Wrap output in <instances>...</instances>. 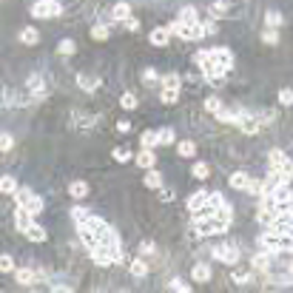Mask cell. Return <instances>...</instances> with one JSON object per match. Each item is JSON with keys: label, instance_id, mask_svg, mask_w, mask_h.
I'll return each mask as SVG.
<instances>
[{"label": "cell", "instance_id": "obj_1", "mask_svg": "<svg viewBox=\"0 0 293 293\" xmlns=\"http://www.w3.org/2000/svg\"><path fill=\"white\" fill-rule=\"evenodd\" d=\"M193 63H197V66L202 69V74H205L208 83H222V77L228 74V69L222 66L219 54H216L214 49H202V51H197V54H193Z\"/></svg>", "mask_w": 293, "mask_h": 293}, {"label": "cell", "instance_id": "obj_2", "mask_svg": "<svg viewBox=\"0 0 293 293\" xmlns=\"http://www.w3.org/2000/svg\"><path fill=\"white\" fill-rule=\"evenodd\" d=\"M228 228H231V219H225L222 214L193 216V234L197 236H216V234H225Z\"/></svg>", "mask_w": 293, "mask_h": 293}, {"label": "cell", "instance_id": "obj_3", "mask_svg": "<svg viewBox=\"0 0 293 293\" xmlns=\"http://www.w3.org/2000/svg\"><path fill=\"white\" fill-rule=\"evenodd\" d=\"M268 162H271V168L273 171H279L282 177L290 182V177H293V162H290V157H287L282 148H273L271 154H268Z\"/></svg>", "mask_w": 293, "mask_h": 293}, {"label": "cell", "instance_id": "obj_4", "mask_svg": "<svg viewBox=\"0 0 293 293\" xmlns=\"http://www.w3.org/2000/svg\"><path fill=\"white\" fill-rule=\"evenodd\" d=\"M15 202H17V208H26V211H29V214H35V216L43 211V200H40L37 193H31L29 188H17Z\"/></svg>", "mask_w": 293, "mask_h": 293}, {"label": "cell", "instance_id": "obj_5", "mask_svg": "<svg viewBox=\"0 0 293 293\" xmlns=\"http://www.w3.org/2000/svg\"><path fill=\"white\" fill-rule=\"evenodd\" d=\"M60 12H63V6H60L57 0H37L35 6H31V17H40V20H46V17H57Z\"/></svg>", "mask_w": 293, "mask_h": 293}, {"label": "cell", "instance_id": "obj_6", "mask_svg": "<svg viewBox=\"0 0 293 293\" xmlns=\"http://www.w3.org/2000/svg\"><path fill=\"white\" fill-rule=\"evenodd\" d=\"M179 86H182L179 74H168V77H165V86H162V103L165 106H174V103L179 100Z\"/></svg>", "mask_w": 293, "mask_h": 293}, {"label": "cell", "instance_id": "obj_7", "mask_svg": "<svg viewBox=\"0 0 293 293\" xmlns=\"http://www.w3.org/2000/svg\"><path fill=\"white\" fill-rule=\"evenodd\" d=\"M259 250H265V253H282V234L279 231H268V234L259 236Z\"/></svg>", "mask_w": 293, "mask_h": 293}, {"label": "cell", "instance_id": "obj_8", "mask_svg": "<svg viewBox=\"0 0 293 293\" xmlns=\"http://www.w3.org/2000/svg\"><path fill=\"white\" fill-rule=\"evenodd\" d=\"M214 259L222 265H236L239 262V248L236 245H216L214 248Z\"/></svg>", "mask_w": 293, "mask_h": 293}, {"label": "cell", "instance_id": "obj_9", "mask_svg": "<svg viewBox=\"0 0 293 293\" xmlns=\"http://www.w3.org/2000/svg\"><path fill=\"white\" fill-rule=\"evenodd\" d=\"M236 128L242 131V134H248V137H253V134H259V128H262V122H259V117H253V114H239V120H236Z\"/></svg>", "mask_w": 293, "mask_h": 293}, {"label": "cell", "instance_id": "obj_10", "mask_svg": "<svg viewBox=\"0 0 293 293\" xmlns=\"http://www.w3.org/2000/svg\"><path fill=\"white\" fill-rule=\"evenodd\" d=\"M208 197H211V191H193L191 197H188V211H191V214L202 211V208L208 205Z\"/></svg>", "mask_w": 293, "mask_h": 293}, {"label": "cell", "instance_id": "obj_11", "mask_svg": "<svg viewBox=\"0 0 293 293\" xmlns=\"http://www.w3.org/2000/svg\"><path fill=\"white\" fill-rule=\"evenodd\" d=\"M31 222H35V214H29L26 208H17L15 211V228L20 231V234H26V228H29Z\"/></svg>", "mask_w": 293, "mask_h": 293}, {"label": "cell", "instance_id": "obj_12", "mask_svg": "<svg viewBox=\"0 0 293 293\" xmlns=\"http://www.w3.org/2000/svg\"><path fill=\"white\" fill-rule=\"evenodd\" d=\"M26 86H29V91L35 94L37 100H43V97H46V80L40 77V74H31V77H29V83H26Z\"/></svg>", "mask_w": 293, "mask_h": 293}, {"label": "cell", "instance_id": "obj_13", "mask_svg": "<svg viewBox=\"0 0 293 293\" xmlns=\"http://www.w3.org/2000/svg\"><path fill=\"white\" fill-rule=\"evenodd\" d=\"M134 159H137V165H140V168H145V171H148V168H154V162H157V154H154V148H143Z\"/></svg>", "mask_w": 293, "mask_h": 293}, {"label": "cell", "instance_id": "obj_14", "mask_svg": "<svg viewBox=\"0 0 293 293\" xmlns=\"http://www.w3.org/2000/svg\"><path fill=\"white\" fill-rule=\"evenodd\" d=\"M248 182H250V177L245 171H234L228 177V185L234 188V191H245V188H248Z\"/></svg>", "mask_w": 293, "mask_h": 293}, {"label": "cell", "instance_id": "obj_15", "mask_svg": "<svg viewBox=\"0 0 293 293\" xmlns=\"http://www.w3.org/2000/svg\"><path fill=\"white\" fill-rule=\"evenodd\" d=\"M37 276L40 273H35L31 268H17V285H23V287H31L37 282Z\"/></svg>", "mask_w": 293, "mask_h": 293}, {"label": "cell", "instance_id": "obj_16", "mask_svg": "<svg viewBox=\"0 0 293 293\" xmlns=\"http://www.w3.org/2000/svg\"><path fill=\"white\" fill-rule=\"evenodd\" d=\"M168 37H171V29H162V26H157V29L148 35L151 46H168Z\"/></svg>", "mask_w": 293, "mask_h": 293}, {"label": "cell", "instance_id": "obj_17", "mask_svg": "<svg viewBox=\"0 0 293 293\" xmlns=\"http://www.w3.org/2000/svg\"><path fill=\"white\" fill-rule=\"evenodd\" d=\"M77 86L83 88V91H97V88H100V80L97 77H91V74H77Z\"/></svg>", "mask_w": 293, "mask_h": 293}, {"label": "cell", "instance_id": "obj_18", "mask_svg": "<svg viewBox=\"0 0 293 293\" xmlns=\"http://www.w3.org/2000/svg\"><path fill=\"white\" fill-rule=\"evenodd\" d=\"M26 236H29L31 242H46V239H49L46 228H43V225H37V222H31L29 228H26Z\"/></svg>", "mask_w": 293, "mask_h": 293}, {"label": "cell", "instance_id": "obj_19", "mask_svg": "<svg viewBox=\"0 0 293 293\" xmlns=\"http://www.w3.org/2000/svg\"><path fill=\"white\" fill-rule=\"evenodd\" d=\"M177 20L185 23V26H193V23H200V15H197V9H193V6H182Z\"/></svg>", "mask_w": 293, "mask_h": 293}, {"label": "cell", "instance_id": "obj_20", "mask_svg": "<svg viewBox=\"0 0 293 293\" xmlns=\"http://www.w3.org/2000/svg\"><path fill=\"white\" fill-rule=\"evenodd\" d=\"M128 268H131V276H137V279H143L145 273H148V262H145V256L131 259V262H128Z\"/></svg>", "mask_w": 293, "mask_h": 293}, {"label": "cell", "instance_id": "obj_21", "mask_svg": "<svg viewBox=\"0 0 293 293\" xmlns=\"http://www.w3.org/2000/svg\"><path fill=\"white\" fill-rule=\"evenodd\" d=\"M111 20H117V23L131 20V6H128V3H117V6L111 9Z\"/></svg>", "mask_w": 293, "mask_h": 293}, {"label": "cell", "instance_id": "obj_22", "mask_svg": "<svg viewBox=\"0 0 293 293\" xmlns=\"http://www.w3.org/2000/svg\"><path fill=\"white\" fill-rule=\"evenodd\" d=\"M69 193H72L74 200H86V197H88V185L83 182V179H74L72 185H69Z\"/></svg>", "mask_w": 293, "mask_h": 293}, {"label": "cell", "instance_id": "obj_23", "mask_svg": "<svg viewBox=\"0 0 293 293\" xmlns=\"http://www.w3.org/2000/svg\"><path fill=\"white\" fill-rule=\"evenodd\" d=\"M191 279H193V282H208V279H211V268H208L205 262L193 265V271H191Z\"/></svg>", "mask_w": 293, "mask_h": 293}, {"label": "cell", "instance_id": "obj_24", "mask_svg": "<svg viewBox=\"0 0 293 293\" xmlns=\"http://www.w3.org/2000/svg\"><path fill=\"white\" fill-rule=\"evenodd\" d=\"M265 23H268V29H279V26L285 23V17H282V12H276V9H268Z\"/></svg>", "mask_w": 293, "mask_h": 293}, {"label": "cell", "instance_id": "obj_25", "mask_svg": "<svg viewBox=\"0 0 293 293\" xmlns=\"http://www.w3.org/2000/svg\"><path fill=\"white\" fill-rule=\"evenodd\" d=\"M168 29H171V35H177V37H182V40H191V26H185V23H171V26H168Z\"/></svg>", "mask_w": 293, "mask_h": 293}, {"label": "cell", "instance_id": "obj_26", "mask_svg": "<svg viewBox=\"0 0 293 293\" xmlns=\"http://www.w3.org/2000/svg\"><path fill=\"white\" fill-rule=\"evenodd\" d=\"M37 40H40V31H37V29H31V26H29V29H23V31H20V43L35 46Z\"/></svg>", "mask_w": 293, "mask_h": 293}, {"label": "cell", "instance_id": "obj_27", "mask_svg": "<svg viewBox=\"0 0 293 293\" xmlns=\"http://www.w3.org/2000/svg\"><path fill=\"white\" fill-rule=\"evenodd\" d=\"M0 191H3V193H12V197H15V193H17V182H15V177L3 174V179H0Z\"/></svg>", "mask_w": 293, "mask_h": 293}, {"label": "cell", "instance_id": "obj_28", "mask_svg": "<svg viewBox=\"0 0 293 293\" xmlns=\"http://www.w3.org/2000/svg\"><path fill=\"white\" fill-rule=\"evenodd\" d=\"M174 140H177L174 128H159V131H157V145H171Z\"/></svg>", "mask_w": 293, "mask_h": 293}, {"label": "cell", "instance_id": "obj_29", "mask_svg": "<svg viewBox=\"0 0 293 293\" xmlns=\"http://www.w3.org/2000/svg\"><path fill=\"white\" fill-rule=\"evenodd\" d=\"M228 15V0H216V3H211V17H225Z\"/></svg>", "mask_w": 293, "mask_h": 293}, {"label": "cell", "instance_id": "obj_30", "mask_svg": "<svg viewBox=\"0 0 293 293\" xmlns=\"http://www.w3.org/2000/svg\"><path fill=\"white\" fill-rule=\"evenodd\" d=\"M177 154L179 157H193V154H197V145H193L191 140H182V143L177 145Z\"/></svg>", "mask_w": 293, "mask_h": 293}, {"label": "cell", "instance_id": "obj_31", "mask_svg": "<svg viewBox=\"0 0 293 293\" xmlns=\"http://www.w3.org/2000/svg\"><path fill=\"white\" fill-rule=\"evenodd\" d=\"M140 143H143V148H157V131H143Z\"/></svg>", "mask_w": 293, "mask_h": 293}, {"label": "cell", "instance_id": "obj_32", "mask_svg": "<svg viewBox=\"0 0 293 293\" xmlns=\"http://www.w3.org/2000/svg\"><path fill=\"white\" fill-rule=\"evenodd\" d=\"M268 256H271V253H256V256H253V271H268V268H271V262H268Z\"/></svg>", "mask_w": 293, "mask_h": 293}, {"label": "cell", "instance_id": "obj_33", "mask_svg": "<svg viewBox=\"0 0 293 293\" xmlns=\"http://www.w3.org/2000/svg\"><path fill=\"white\" fill-rule=\"evenodd\" d=\"M57 51H60V54H63V57H72L74 51H77V46H74V40H60Z\"/></svg>", "mask_w": 293, "mask_h": 293}, {"label": "cell", "instance_id": "obj_34", "mask_svg": "<svg viewBox=\"0 0 293 293\" xmlns=\"http://www.w3.org/2000/svg\"><path fill=\"white\" fill-rule=\"evenodd\" d=\"M245 193H250V197H262V193H265V182H256V179H250L248 188H245Z\"/></svg>", "mask_w": 293, "mask_h": 293}, {"label": "cell", "instance_id": "obj_35", "mask_svg": "<svg viewBox=\"0 0 293 293\" xmlns=\"http://www.w3.org/2000/svg\"><path fill=\"white\" fill-rule=\"evenodd\" d=\"M120 106L125 108V111H134V108H137V97H134L131 91H125V94L120 97Z\"/></svg>", "mask_w": 293, "mask_h": 293}, {"label": "cell", "instance_id": "obj_36", "mask_svg": "<svg viewBox=\"0 0 293 293\" xmlns=\"http://www.w3.org/2000/svg\"><path fill=\"white\" fill-rule=\"evenodd\" d=\"M191 174H193V177H197V179H208V174H211V168H208L205 162H193Z\"/></svg>", "mask_w": 293, "mask_h": 293}, {"label": "cell", "instance_id": "obj_37", "mask_svg": "<svg viewBox=\"0 0 293 293\" xmlns=\"http://www.w3.org/2000/svg\"><path fill=\"white\" fill-rule=\"evenodd\" d=\"M111 157H114L117 162H128V159H134V154H131L128 148H114L111 151Z\"/></svg>", "mask_w": 293, "mask_h": 293}, {"label": "cell", "instance_id": "obj_38", "mask_svg": "<svg viewBox=\"0 0 293 293\" xmlns=\"http://www.w3.org/2000/svg\"><path fill=\"white\" fill-rule=\"evenodd\" d=\"M91 37H94V40H100V43H103V40H108V37H111V35H108V26H100V23H97V26L91 29Z\"/></svg>", "mask_w": 293, "mask_h": 293}, {"label": "cell", "instance_id": "obj_39", "mask_svg": "<svg viewBox=\"0 0 293 293\" xmlns=\"http://www.w3.org/2000/svg\"><path fill=\"white\" fill-rule=\"evenodd\" d=\"M262 43L276 46V43H279V31H276V29H265V31H262Z\"/></svg>", "mask_w": 293, "mask_h": 293}, {"label": "cell", "instance_id": "obj_40", "mask_svg": "<svg viewBox=\"0 0 293 293\" xmlns=\"http://www.w3.org/2000/svg\"><path fill=\"white\" fill-rule=\"evenodd\" d=\"M159 185H162V179H159L157 171H148V174H145V188H159Z\"/></svg>", "mask_w": 293, "mask_h": 293}, {"label": "cell", "instance_id": "obj_41", "mask_svg": "<svg viewBox=\"0 0 293 293\" xmlns=\"http://www.w3.org/2000/svg\"><path fill=\"white\" fill-rule=\"evenodd\" d=\"M0 271H3V273H12V271H15V259L9 256V253H3V256H0Z\"/></svg>", "mask_w": 293, "mask_h": 293}, {"label": "cell", "instance_id": "obj_42", "mask_svg": "<svg viewBox=\"0 0 293 293\" xmlns=\"http://www.w3.org/2000/svg\"><path fill=\"white\" fill-rule=\"evenodd\" d=\"M279 103L282 106H293V88H279Z\"/></svg>", "mask_w": 293, "mask_h": 293}, {"label": "cell", "instance_id": "obj_43", "mask_svg": "<svg viewBox=\"0 0 293 293\" xmlns=\"http://www.w3.org/2000/svg\"><path fill=\"white\" fill-rule=\"evenodd\" d=\"M171 290H179V293H191V285H185V282H182V279H171Z\"/></svg>", "mask_w": 293, "mask_h": 293}, {"label": "cell", "instance_id": "obj_44", "mask_svg": "<svg viewBox=\"0 0 293 293\" xmlns=\"http://www.w3.org/2000/svg\"><path fill=\"white\" fill-rule=\"evenodd\" d=\"M205 108L211 111V114H219L222 111V100H216V97H211V100H205Z\"/></svg>", "mask_w": 293, "mask_h": 293}, {"label": "cell", "instance_id": "obj_45", "mask_svg": "<svg viewBox=\"0 0 293 293\" xmlns=\"http://www.w3.org/2000/svg\"><path fill=\"white\" fill-rule=\"evenodd\" d=\"M234 285H250V282H253V276H250V273H234Z\"/></svg>", "mask_w": 293, "mask_h": 293}, {"label": "cell", "instance_id": "obj_46", "mask_svg": "<svg viewBox=\"0 0 293 293\" xmlns=\"http://www.w3.org/2000/svg\"><path fill=\"white\" fill-rule=\"evenodd\" d=\"M0 148H3V151H12V148H15V137H12V134H3V137H0Z\"/></svg>", "mask_w": 293, "mask_h": 293}, {"label": "cell", "instance_id": "obj_47", "mask_svg": "<svg viewBox=\"0 0 293 293\" xmlns=\"http://www.w3.org/2000/svg\"><path fill=\"white\" fill-rule=\"evenodd\" d=\"M154 242H140V256H148V253H154Z\"/></svg>", "mask_w": 293, "mask_h": 293}, {"label": "cell", "instance_id": "obj_48", "mask_svg": "<svg viewBox=\"0 0 293 293\" xmlns=\"http://www.w3.org/2000/svg\"><path fill=\"white\" fill-rule=\"evenodd\" d=\"M72 216H74V222H80V219H86V216H88V211H86V208H74Z\"/></svg>", "mask_w": 293, "mask_h": 293}, {"label": "cell", "instance_id": "obj_49", "mask_svg": "<svg viewBox=\"0 0 293 293\" xmlns=\"http://www.w3.org/2000/svg\"><path fill=\"white\" fill-rule=\"evenodd\" d=\"M143 80H145V83H157V72H154V69H145Z\"/></svg>", "mask_w": 293, "mask_h": 293}, {"label": "cell", "instance_id": "obj_50", "mask_svg": "<svg viewBox=\"0 0 293 293\" xmlns=\"http://www.w3.org/2000/svg\"><path fill=\"white\" fill-rule=\"evenodd\" d=\"M202 26H205V35H216V23H214V17H211V20H205Z\"/></svg>", "mask_w": 293, "mask_h": 293}, {"label": "cell", "instance_id": "obj_51", "mask_svg": "<svg viewBox=\"0 0 293 293\" xmlns=\"http://www.w3.org/2000/svg\"><path fill=\"white\" fill-rule=\"evenodd\" d=\"M117 131H120V134H128V131H131V122H128V120H120V122H117Z\"/></svg>", "mask_w": 293, "mask_h": 293}, {"label": "cell", "instance_id": "obj_52", "mask_svg": "<svg viewBox=\"0 0 293 293\" xmlns=\"http://www.w3.org/2000/svg\"><path fill=\"white\" fill-rule=\"evenodd\" d=\"M159 200H162V202H171L174 193H171V191H159Z\"/></svg>", "mask_w": 293, "mask_h": 293}, {"label": "cell", "instance_id": "obj_53", "mask_svg": "<svg viewBox=\"0 0 293 293\" xmlns=\"http://www.w3.org/2000/svg\"><path fill=\"white\" fill-rule=\"evenodd\" d=\"M125 26H128V29H131V31H137V29H140V23H137V20H134V17H131V20H125Z\"/></svg>", "mask_w": 293, "mask_h": 293}, {"label": "cell", "instance_id": "obj_54", "mask_svg": "<svg viewBox=\"0 0 293 293\" xmlns=\"http://www.w3.org/2000/svg\"><path fill=\"white\" fill-rule=\"evenodd\" d=\"M290 273H293V262H290Z\"/></svg>", "mask_w": 293, "mask_h": 293}]
</instances>
